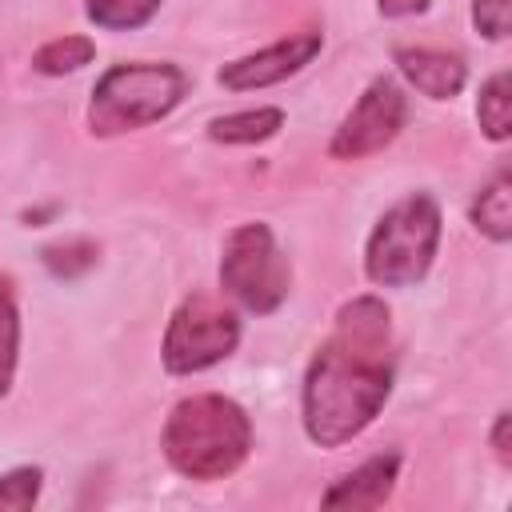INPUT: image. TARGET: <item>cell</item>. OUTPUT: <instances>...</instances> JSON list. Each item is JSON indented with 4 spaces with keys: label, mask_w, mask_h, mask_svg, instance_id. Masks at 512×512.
I'll list each match as a JSON object with an SVG mask.
<instances>
[{
    "label": "cell",
    "mask_w": 512,
    "mask_h": 512,
    "mask_svg": "<svg viewBox=\"0 0 512 512\" xmlns=\"http://www.w3.org/2000/svg\"><path fill=\"white\" fill-rule=\"evenodd\" d=\"M392 392V324L376 296L340 308L336 332L312 356L304 376V432L320 448L356 440Z\"/></svg>",
    "instance_id": "obj_1"
},
{
    "label": "cell",
    "mask_w": 512,
    "mask_h": 512,
    "mask_svg": "<svg viewBox=\"0 0 512 512\" xmlns=\"http://www.w3.org/2000/svg\"><path fill=\"white\" fill-rule=\"evenodd\" d=\"M164 460L188 480H224L232 476L252 448V424L244 408L220 392H200L180 400L168 412L160 432Z\"/></svg>",
    "instance_id": "obj_2"
},
{
    "label": "cell",
    "mask_w": 512,
    "mask_h": 512,
    "mask_svg": "<svg viewBox=\"0 0 512 512\" xmlns=\"http://www.w3.org/2000/svg\"><path fill=\"white\" fill-rule=\"evenodd\" d=\"M188 76L176 64H116L108 68L88 100V128L96 136H120L164 120L184 100Z\"/></svg>",
    "instance_id": "obj_3"
},
{
    "label": "cell",
    "mask_w": 512,
    "mask_h": 512,
    "mask_svg": "<svg viewBox=\"0 0 512 512\" xmlns=\"http://www.w3.org/2000/svg\"><path fill=\"white\" fill-rule=\"evenodd\" d=\"M440 248V208L432 196L412 192L396 200L368 236L364 272L380 288H404L424 280Z\"/></svg>",
    "instance_id": "obj_4"
},
{
    "label": "cell",
    "mask_w": 512,
    "mask_h": 512,
    "mask_svg": "<svg viewBox=\"0 0 512 512\" xmlns=\"http://www.w3.org/2000/svg\"><path fill=\"white\" fill-rule=\"evenodd\" d=\"M288 280H292L288 260L276 248V236L268 224L252 220L228 232L224 256H220V284L240 308L256 316L276 312L288 296Z\"/></svg>",
    "instance_id": "obj_5"
},
{
    "label": "cell",
    "mask_w": 512,
    "mask_h": 512,
    "mask_svg": "<svg viewBox=\"0 0 512 512\" xmlns=\"http://www.w3.org/2000/svg\"><path fill=\"white\" fill-rule=\"evenodd\" d=\"M236 344H240L236 312L208 292H192L172 312L160 356H164V368L172 376H192V372L220 364Z\"/></svg>",
    "instance_id": "obj_6"
},
{
    "label": "cell",
    "mask_w": 512,
    "mask_h": 512,
    "mask_svg": "<svg viewBox=\"0 0 512 512\" xmlns=\"http://www.w3.org/2000/svg\"><path fill=\"white\" fill-rule=\"evenodd\" d=\"M404 120H408V100H404L400 84L388 80V76H380V80H372L360 92V100L352 104V112L340 120L328 152L336 160H364V156L388 148L400 136Z\"/></svg>",
    "instance_id": "obj_7"
},
{
    "label": "cell",
    "mask_w": 512,
    "mask_h": 512,
    "mask_svg": "<svg viewBox=\"0 0 512 512\" xmlns=\"http://www.w3.org/2000/svg\"><path fill=\"white\" fill-rule=\"evenodd\" d=\"M324 48V36L320 32H292L252 56H240L232 64L220 68V84L228 92H252V88H268V84H280L288 80L292 72H300L304 64H312V56Z\"/></svg>",
    "instance_id": "obj_8"
},
{
    "label": "cell",
    "mask_w": 512,
    "mask_h": 512,
    "mask_svg": "<svg viewBox=\"0 0 512 512\" xmlns=\"http://www.w3.org/2000/svg\"><path fill=\"white\" fill-rule=\"evenodd\" d=\"M392 60H396L400 76L428 100H452L468 80L464 60L452 52H440V48H396Z\"/></svg>",
    "instance_id": "obj_9"
},
{
    "label": "cell",
    "mask_w": 512,
    "mask_h": 512,
    "mask_svg": "<svg viewBox=\"0 0 512 512\" xmlns=\"http://www.w3.org/2000/svg\"><path fill=\"white\" fill-rule=\"evenodd\" d=\"M396 472H400L396 452L372 456L324 492V508H380L396 488Z\"/></svg>",
    "instance_id": "obj_10"
},
{
    "label": "cell",
    "mask_w": 512,
    "mask_h": 512,
    "mask_svg": "<svg viewBox=\"0 0 512 512\" xmlns=\"http://www.w3.org/2000/svg\"><path fill=\"white\" fill-rule=\"evenodd\" d=\"M280 124H284V112L280 108H248V112L216 116L208 124V136L220 140V144H260V140L276 136Z\"/></svg>",
    "instance_id": "obj_11"
},
{
    "label": "cell",
    "mask_w": 512,
    "mask_h": 512,
    "mask_svg": "<svg viewBox=\"0 0 512 512\" xmlns=\"http://www.w3.org/2000/svg\"><path fill=\"white\" fill-rule=\"evenodd\" d=\"M472 224H476V232H484V236L496 240V244H504V240L512 236V192H508V172H496V176L480 188V196H476V204H472Z\"/></svg>",
    "instance_id": "obj_12"
},
{
    "label": "cell",
    "mask_w": 512,
    "mask_h": 512,
    "mask_svg": "<svg viewBox=\"0 0 512 512\" xmlns=\"http://www.w3.org/2000/svg\"><path fill=\"white\" fill-rule=\"evenodd\" d=\"M92 56H96V44L88 36H56L44 48H36L32 68L44 76H68V72H80L84 64H92Z\"/></svg>",
    "instance_id": "obj_13"
},
{
    "label": "cell",
    "mask_w": 512,
    "mask_h": 512,
    "mask_svg": "<svg viewBox=\"0 0 512 512\" xmlns=\"http://www.w3.org/2000/svg\"><path fill=\"white\" fill-rule=\"evenodd\" d=\"M476 116H480V128L488 140H508V132H512V80H508V72H496L480 88Z\"/></svg>",
    "instance_id": "obj_14"
},
{
    "label": "cell",
    "mask_w": 512,
    "mask_h": 512,
    "mask_svg": "<svg viewBox=\"0 0 512 512\" xmlns=\"http://www.w3.org/2000/svg\"><path fill=\"white\" fill-rule=\"evenodd\" d=\"M160 0H88V20L100 24V28H112V32H124V28H140L156 16Z\"/></svg>",
    "instance_id": "obj_15"
},
{
    "label": "cell",
    "mask_w": 512,
    "mask_h": 512,
    "mask_svg": "<svg viewBox=\"0 0 512 512\" xmlns=\"http://www.w3.org/2000/svg\"><path fill=\"white\" fill-rule=\"evenodd\" d=\"M16 352H20V312H16L8 280H0V396L12 388Z\"/></svg>",
    "instance_id": "obj_16"
},
{
    "label": "cell",
    "mask_w": 512,
    "mask_h": 512,
    "mask_svg": "<svg viewBox=\"0 0 512 512\" xmlns=\"http://www.w3.org/2000/svg\"><path fill=\"white\" fill-rule=\"evenodd\" d=\"M40 260H44V268H48L52 276L72 280V276H80V272H88V268L96 264V244H88V240L48 244V248L40 252Z\"/></svg>",
    "instance_id": "obj_17"
},
{
    "label": "cell",
    "mask_w": 512,
    "mask_h": 512,
    "mask_svg": "<svg viewBox=\"0 0 512 512\" xmlns=\"http://www.w3.org/2000/svg\"><path fill=\"white\" fill-rule=\"evenodd\" d=\"M40 468H12L0 476V512H28L40 500Z\"/></svg>",
    "instance_id": "obj_18"
},
{
    "label": "cell",
    "mask_w": 512,
    "mask_h": 512,
    "mask_svg": "<svg viewBox=\"0 0 512 512\" xmlns=\"http://www.w3.org/2000/svg\"><path fill=\"white\" fill-rule=\"evenodd\" d=\"M508 16H512V0H472V24L488 40L508 36Z\"/></svg>",
    "instance_id": "obj_19"
},
{
    "label": "cell",
    "mask_w": 512,
    "mask_h": 512,
    "mask_svg": "<svg viewBox=\"0 0 512 512\" xmlns=\"http://www.w3.org/2000/svg\"><path fill=\"white\" fill-rule=\"evenodd\" d=\"M508 428H512V416H508V412H500V416H496V428H492V452H496V460H500V464H512Z\"/></svg>",
    "instance_id": "obj_20"
},
{
    "label": "cell",
    "mask_w": 512,
    "mask_h": 512,
    "mask_svg": "<svg viewBox=\"0 0 512 512\" xmlns=\"http://www.w3.org/2000/svg\"><path fill=\"white\" fill-rule=\"evenodd\" d=\"M432 0H380L376 8H380V16H416V12H424Z\"/></svg>",
    "instance_id": "obj_21"
}]
</instances>
